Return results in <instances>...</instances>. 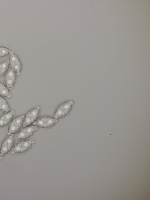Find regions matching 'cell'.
Here are the masks:
<instances>
[{
	"label": "cell",
	"mask_w": 150,
	"mask_h": 200,
	"mask_svg": "<svg viewBox=\"0 0 150 200\" xmlns=\"http://www.w3.org/2000/svg\"><path fill=\"white\" fill-rule=\"evenodd\" d=\"M1 57H4L7 55L9 53V50L7 48L0 47Z\"/></svg>",
	"instance_id": "14"
},
{
	"label": "cell",
	"mask_w": 150,
	"mask_h": 200,
	"mask_svg": "<svg viewBox=\"0 0 150 200\" xmlns=\"http://www.w3.org/2000/svg\"><path fill=\"white\" fill-rule=\"evenodd\" d=\"M74 102L69 100L59 104L56 109L54 114V118L58 119L64 118L69 114L74 105Z\"/></svg>",
	"instance_id": "1"
},
{
	"label": "cell",
	"mask_w": 150,
	"mask_h": 200,
	"mask_svg": "<svg viewBox=\"0 0 150 200\" xmlns=\"http://www.w3.org/2000/svg\"><path fill=\"white\" fill-rule=\"evenodd\" d=\"M0 57H1V51H0Z\"/></svg>",
	"instance_id": "20"
},
{
	"label": "cell",
	"mask_w": 150,
	"mask_h": 200,
	"mask_svg": "<svg viewBox=\"0 0 150 200\" xmlns=\"http://www.w3.org/2000/svg\"><path fill=\"white\" fill-rule=\"evenodd\" d=\"M9 65V63L8 62H3L0 64V68L6 73L8 68Z\"/></svg>",
	"instance_id": "16"
},
{
	"label": "cell",
	"mask_w": 150,
	"mask_h": 200,
	"mask_svg": "<svg viewBox=\"0 0 150 200\" xmlns=\"http://www.w3.org/2000/svg\"><path fill=\"white\" fill-rule=\"evenodd\" d=\"M10 109L9 105L6 101L0 96V110L6 113L9 112Z\"/></svg>",
	"instance_id": "9"
},
{
	"label": "cell",
	"mask_w": 150,
	"mask_h": 200,
	"mask_svg": "<svg viewBox=\"0 0 150 200\" xmlns=\"http://www.w3.org/2000/svg\"><path fill=\"white\" fill-rule=\"evenodd\" d=\"M35 143L32 139L22 140L15 146L12 149V152L16 154L25 152L32 147Z\"/></svg>",
	"instance_id": "2"
},
{
	"label": "cell",
	"mask_w": 150,
	"mask_h": 200,
	"mask_svg": "<svg viewBox=\"0 0 150 200\" xmlns=\"http://www.w3.org/2000/svg\"><path fill=\"white\" fill-rule=\"evenodd\" d=\"M12 68L15 73H19L21 71V65L20 61L17 62L10 64Z\"/></svg>",
	"instance_id": "11"
},
{
	"label": "cell",
	"mask_w": 150,
	"mask_h": 200,
	"mask_svg": "<svg viewBox=\"0 0 150 200\" xmlns=\"http://www.w3.org/2000/svg\"><path fill=\"white\" fill-rule=\"evenodd\" d=\"M15 115V111L13 110L5 113L0 117V127H4L9 124L12 120Z\"/></svg>",
	"instance_id": "8"
},
{
	"label": "cell",
	"mask_w": 150,
	"mask_h": 200,
	"mask_svg": "<svg viewBox=\"0 0 150 200\" xmlns=\"http://www.w3.org/2000/svg\"><path fill=\"white\" fill-rule=\"evenodd\" d=\"M5 73V72L0 68V76L3 75Z\"/></svg>",
	"instance_id": "17"
},
{
	"label": "cell",
	"mask_w": 150,
	"mask_h": 200,
	"mask_svg": "<svg viewBox=\"0 0 150 200\" xmlns=\"http://www.w3.org/2000/svg\"><path fill=\"white\" fill-rule=\"evenodd\" d=\"M14 136L13 134L9 135L4 140L0 150L2 156L8 154L12 149L14 145Z\"/></svg>",
	"instance_id": "6"
},
{
	"label": "cell",
	"mask_w": 150,
	"mask_h": 200,
	"mask_svg": "<svg viewBox=\"0 0 150 200\" xmlns=\"http://www.w3.org/2000/svg\"><path fill=\"white\" fill-rule=\"evenodd\" d=\"M40 107L36 108L28 111L25 116L23 127H25L33 124L37 120L40 113Z\"/></svg>",
	"instance_id": "3"
},
{
	"label": "cell",
	"mask_w": 150,
	"mask_h": 200,
	"mask_svg": "<svg viewBox=\"0 0 150 200\" xmlns=\"http://www.w3.org/2000/svg\"><path fill=\"white\" fill-rule=\"evenodd\" d=\"M18 134L17 138L23 140L31 136L38 129V127L35 125L28 126L24 127Z\"/></svg>",
	"instance_id": "7"
},
{
	"label": "cell",
	"mask_w": 150,
	"mask_h": 200,
	"mask_svg": "<svg viewBox=\"0 0 150 200\" xmlns=\"http://www.w3.org/2000/svg\"><path fill=\"white\" fill-rule=\"evenodd\" d=\"M0 96L8 98H10L11 97L9 90L4 84L0 89Z\"/></svg>",
	"instance_id": "10"
},
{
	"label": "cell",
	"mask_w": 150,
	"mask_h": 200,
	"mask_svg": "<svg viewBox=\"0 0 150 200\" xmlns=\"http://www.w3.org/2000/svg\"><path fill=\"white\" fill-rule=\"evenodd\" d=\"M6 77L16 79V73L13 69H10L7 72Z\"/></svg>",
	"instance_id": "15"
},
{
	"label": "cell",
	"mask_w": 150,
	"mask_h": 200,
	"mask_svg": "<svg viewBox=\"0 0 150 200\" xmlns=\"http://www.w3.org/2000/svg\"><path fill=\"white\" fill-rule=\"evenodd\" d=\"M57 121V119L54 117H44L37 120L33 124L38 127L47 129L54 126Z\"/></svg>",
	"instance_id": "4"
},
{
	"label": "cell",
	"mask_w": 150,
	"mask_h": 200,
	"mask_svg": "<svg viewBox=\"0 0 150 200\" xmlns=\"http://www.w3.org/2000/svg\"><path fill=\"white\" fill-rule=\"evenodd\" d=\"M19 61L20 60L17 56L13 53H12L10 56V64H13Z\"/></svg>",
	"instance_id": "13"
},
{
	"label": "cell",
	"mask_w": 150,
	"mask_h": 200,
	"mask_svg": "<svg viewBox=\"0 0 150 200\" xmlns=\"http://www.w3.org/2000/svg\"><path fill=\"white\" fill-rule=\"evenodd\" d=\"M16 79L9 78L6 77L5 82L7 87L9 88H12L15 84Z\"/></svg>",
	"instance_id": "12"
},
{
	"label": "cell",
	"mask_w": 150,
	"mask_h": 200,
	"mask_svg": "<svg viewBox=\"0 0 150 200\" xmlns=\"http://www.w3.org/2000/svg\"><path fill=\"white\" fill-rule=\"evenodd\" d=\"M1 156H1V152H0V157H1Z\"/></svg>",
	"instance_id": "19"
},
{
	"label": "cell",
	"mask_w": 150,
	"mask_h": 200,
	"mask_svg": "<svg viewBox=\"0 0 150 200\" xmlns=\"http://www.w3.org/2000/svg\"><path fill=\"white\" fill-rule=\"evenodd\" d=\"M3 84L0 82V89H1V88Z\"/></svg>",
	"instance_id": "18"
},
{
	"label": "cell",
	"mask_w": 150,
	"mask_h": 200,
	"mask_svg": "<svg viewBox=\"0 0 150 200\" xmlns=\"http://www.w3.org/2000/svg\"><path fill=\"white\" fill-rule=\"evenodd\" d=\"M24 117V115H20L12 120L9 127L8 135L17 132L23 126Z\"/></svg>",
	"instance_id": "5"
}]
</instances>
